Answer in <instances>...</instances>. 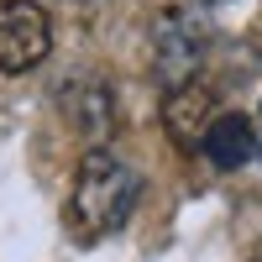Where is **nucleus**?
Segmentation results:
<instances>
[{"mask_svg": "<svg viewBox=\"0 0 262 262\" xmlns=\"http://www.w3.org/2000/svg\"><path fill=\"white\" fill-rule=\"evenodd\" d=\"M142 200V179L137 168H126L116 152H84L79 163V179H74V205H69V221H74V236L79 242H100L131 221V210Z\"/></svg>", "mask_w": 262, "mask_h": 262, "instance_id": "obj_1", "label": "nucleus"}, {"mask_svg": "<svg viewBox=\"0 0 262 262\" xmlns=\"http://www.w3.org/2000/svg\"><path fill=\"white\" fill-rule=\"evenodd\" d=\"M205 69V32L189 11H163L158 27H152V74L158 84L173 90H189Z\"/></svg>", "mask_w": 262, "mask_h": 262, "instance_id": "obj_2", "label": "nucleus"}, {"mask_svg": "<svg viewBox=\"0 0 262 262\" xmlns=\"http://www.w3.org/2000/svg\"><path fill=\"white\" fill-rule=\"evenodd\" d=\"M53 53V21L37 0H0V74H27Z\"/></svg>", "mask_w": 262, "mask_h": 262, "instance_id": "obj_3", "label": "nucleus"}, {"mask_svg": "<svg viewBox=\"0 0 262 262\" xmlns=\"http://www.w3.org/2000/svg\"><path fill=\"white\" fill-rule=\"evenodd\" d=\"M63 111L79 126V137H90L95 147L116 137V95L105 79H69L63 84Z\"/></svg>", "mask_w": 262, "mask_h": 262, "instance_id": "obj_4", "label": "nucleus"}, {"mask_svg": "<svg viewBox=\"0 0 262 262\" xmlns=\"http://www.w3.org/2000/svg\"><path fill=\"white\" fill-rule=\"evenodd\" d=\"M163 126H168V137L179 142L184 152L205 147V131H210V90H200V84L173 90L163 100Z\"/></svg>", "mask_w": 262, "mask_h": 262, "instance_id": "obj_5", "label": "nucleus"}, {"mask_svg": "<svg viewBox=\"0 0 262 262\" xmlns=\"http://www.w3.org/2000/svg\"><path fill=\"white\" fill-rule=\"evenodd\" d=\"M200 152H205L215 168H242L247 158H257V121L236 116V111H231V116H215Z\"/></svg>", "mask_w": 262, "mask_h": 262, "instance_id": "obj_6", "label": "nucleus"}, {"mask_svg": "<svg viewBox=\"0 0 262 262\" xmlns=\"http://www.w3.org/2000/svg\"><path fill=\"white\" fill-rule=\"evenodd\" d=\"M257 158H262V111H257Z\"/></svg>", "mask_w": 262, "mask_h": 262, "instance_id": "obj_7", "label": "nucleus"}, {"mask_svg": "<svg viewBox=\"0 0 262 262\" xmlns=\"http://www.w3.org/2000/svg\"><path fill=\"white\" fill-rule=\"evenodd\" d=\"M252 262H262V242H257V252H252Z\"/></svg>", "mask_w": 262, "mask_h": 262, "instance_id": "obj_8", "label": "nucleus"}]
</instances>
